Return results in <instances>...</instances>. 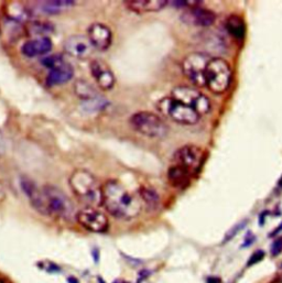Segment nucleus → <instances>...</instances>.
<instances>
[{
	"label": "nucleus",
	"mask_w": 282,
	"mask_h": 283,
	"mask_svg": "<svg viewBox=\"0 0 282 283\" xmlns=\"http://www.w3.org/2000/svg\"><path fill=\"white\" fill-rule=\"evenodd\" d=\"M246 225H247V221H244V222H241L239 224H237V225L235 226V227L231 228L228 233L226 234L225 238H224V243H227V242H229L230 239H233L235 236H236L239 233V231H241Z\"/></svg>",
	"instance_id": "a878e982"
},
{
	"label": "nucleus",
	"mask_w": 282,
	"mask_h": 283,
	"mask_svg": "<svg viewBox=\"0 0 282 283\" xmlns=\"http://www.w3.org/2000/svg\"><path fill=\"white\" fill-rule=\"evenodd\" d=\"M231 67L228 62L222 57H212L205 72V85L216 95L224 94L230 85Z\"/></svg>",
	"instance_id": "20e7f679"
},
{
	"label": "nucleus",
	"mask_w": 282,
	"mask_h": 283,
	"mask_svg": "<svg viewBox=\"0 0 282 283\" xmlns=\"http://www.w3.org/2000/svg\"><path fill=\"white\" fill-rule=\"evenodd\" d=\"M63 49L65 53L78 60H85L93 53V48L87 37L84 36H71L63 43Z\"/></svg>",
	"instance_id": "f8f14e48"
},
{
	"label": "nucleus",
	"mask_w": 282,
	"mask_h": 283,
	"mask_svg": "<svg viewBox=\"0 0 282 283\" xmlns=\"http://www.w3.org/2000/svg\"><path fill=\"white\" fill-rule=\"evenodd\" d=\"M62 61H64V57H63L61 54H53V56L45 57L43 60H42V64L45 67H48L49 70H51L56 65L60 64Z\"/></svg>",
	"instance_id": "b1692460"
},
{
	"label": "nucleus",
	"mask_w": 282,
	"mask_h": 283,
	"mask_svg": "<svg viewBox=\"0 0 282 283\" xmlns=\"http://www.w3.org/2000/svg\"><path fill=\"white\" fill-rule=\"evenodd\" d=\"M102 205L118 219H132L141 212V203L117 180H108L102 185Z\"/></svg>",
	"instance_id": "f257e3e1"
},
{
	"label": "nucleus",
	"mask_w": 282,
	"mask_h": 283,
	"mask_svg": "<svg viewBox=\"0 0 282 283\" xmlns=\"http://www.w3.org/2000/svg\"><path fill=\"white\" fill-rule=\"evenodd\" d=\"M129 124L133 130L142 136L162 139L169 132L168 125L160 116L151 112H139L130 117Z\"/></svg>",
	"instance_id": "39448f33"
},
{
	"label": "nucleus",
	"mask_w": 282,
	"mask_h": 283,
	"mask_svg": "<svg viewBox=\"0 0 282 283\" xmlns=\"http://www.w3.org/2000/svg\"><path fill=\"white\" fill-rule=\"evenodd\" d=\"M77 223L86 230L92 233H106L109 228L108 217L96 208H84L75 214Z\"/></svg>",
	"instance_id": "1a4fd4ad"
},
{
	"label": "nucleus",
	"mask_w": 282,
	"mask_h": 283,
	"mask_svg": "<svg viewBox=\"0 0 282 283\" xmlns=\"http://www.w3.org/2000/svg\"><path fill=\"white\" fill-rule=\"evenodd\" d=\"M206 283H222V281H221L220 278L208 277L207 279H206Z\"/></svg>",
	"instance_id": "7c9ffc66"
},
{
	"label": "nucleus",
	"mask_w": 282,
	"mask_h": 283,
	"mask_svg": "<svg viewBox=\"0 0 282 283\" xmlns=\"http://www.w3.org/2000/svg\"><path fill=\"white\" fill-rule=\"evenodd\" d=\"M127 9L134 14H146V12H159L166 7L169 1L167 0H129L124 1Z\"/></svg>",
	"instance_id": "f3484780"
},
{
	"label": "nucleus",
	"mask_w": 282,
	"mask_h": 283,
	"mask_svg": "<svg viewBox=\"0 0 282 283\" xmlns=\"http://www.w3.org/2000/svg\"><path fill=\"white\" fill-rule=\"evenodd\" d=\"M171 97L180 103L187 105V106L192 107L200 116L206 115L212 108L208 97H206L195 88L188 86H178L173 88Z\"/></svg>",
	"instance_id": "6e6552de"
},
{
	"label": "nucleus",
	"mask_w": 282,
	"mask_h": 283,
	"mask_svg": "<svg viewBox=\"0 0 282 283\" xmlns=\"http://www.w3.org/2000/svg\"><path fill=\"white\" fill-rule=\"evenodd\" d=\"M139 194H140L142 202L145 203L147 208L150 212H157L160 208V206H161V200H160L159 194L153 189L148 187H141L140 189H139Z\"/></svg>",
	"instance_id": "4be33fe9"
},
{
	"label": "nucleus",
	"mask_w": 282,
	"mask_h": 283,
	"mask_svg": "<svg viewBox=\"0 0 282 283\" xmlns=\"http://www.w3.org/2000/svg\"><path fill=\"white\" fill-rule=\"evenodd\" d=\"M181 20L188 25L207 28L215 23L216 15L212 10L197 6L190 8V9H185L181 15Z\"/></svg>",
	"instance_id": "9b49d317"
},
{
	"label": "nucleus",
	"mask_w": 282,
	"mask_h": 283,
	"mask_svg": "<svg viewBox=\"0 0 282 283\" xmlns=\"http://www.w3.org/2000/svg\"><path fill=\"white\" fill-rule=\"evenodd\" d=\"M87 38L92 46L98 51H106L113 42V33L107 25L93 23L87 30Z\"/></svg>",
	"instance_id": "4468645a"
},
{
	"label": "nucleus",
	"mask_w": 282,
	"mask_h": 283,
	"mask_svg": "<svg viewBox=\"0 0 282 283\" xmlns=\"http://www.w3.org/2000/svg\"><path fill=\"white\" fill-rule=\"evenodd\" d=\"M279 185H280V187H282V177H281V180L279 181Z\"/></svg>",
	"instance_id": "72a5a7b5"
},
{
	"label": "nucleus",
	"mask_w": 282,
	"mask_h": 283,
	"mask_svg": "<svg viewBox=\"0 0 282 283\" xmlns=\"http://www.w3.org/2000/svg\"><path fill=\"white\" fill-rule=\"evenodd\" d=\"M191 173L184 168L173 164L168 171V180L169 183L175 189H185L190 184Z\"/></svg>",
	"instance_id": "a211bd4d"
},
{
	"label": "nucleus",
	"mask_w": 282,
	"mask_h": 283,
	"mask_svg": "<svg viewBox=\"0 0 282 283\" xmlns=\"http://www.w3.org/2000/svg\"><path fill=\"white\" fill-rule=\"evenodd\" d=\"M74 91L78 98L83 101V104L88 103V101H92L100 97V95L98 94L97 91L95 90L94 86H92L90 83L84 81V79H78V81L75 82Z\"/></svg>",
	"instance_id": "412c9836"
},
{
	"label": "nucleus",
	"mask_w": 282,
	"mask_h": 283,
	"mask_svg": "<svg viewBox=\"0 0 282 283\" xmlns=\"http://www.w3.org/2000/svg\"><path fill=\"white\" fill-rule=\"evenodd\" d=\"M157 109L163 116L170 117L172 120L180 125L192 126L199 122L201 116L194 109L187 106L172 97H166L157 103Z\"/></svg>",
	"instance_id": "423d86ee"
},
{
	"label": "nucleus",
	"mask_w": 282,
	"mask_h": 283,
	"mask_svg": "<svg viewBox=\"0 0 282 283\" xmlns=\"http://www.w3.org/2000/svg\"><path fill=\"white\" fill-rule=\"evenodd\" d=\"M0 283H3V281L1 280V279H0Z\"/></svg>",
	"instance_id": "f704fd0d"
},
{
	"label": "nucleus",
	"mask_w": 282,
	"mask_h": 283,
	"mask_svg": "<svg viewBox=\"0 0 282 283\" xmlns=\"http://www.w3.org/2000/svg\"><path fill=\"white\" fill-rule=\"evenodd\" d=\"M264 258V251L263 250H257L252 253L249 260L247 261V267H250V265H254L256 264H258Z\"/></svg>",
	"instance_id": "bb28decb"
},
{
	"label": "nucleus",
	"mask_w": 282,
	"mask_h": 283,
	"mask_svg": "<svg viewBox=\"0 0 282 283\" xmlns=\"http://www.w3.org/2000/svg\"><path fill=\"white\" fill-rule=\"evenodd\" d=\"M74 69L69 62L65 60L62 61L60 64H57L50 70L48 77H46V83L50 86H57L66 84L73 78Z\"/></svg>",
	"instance_id": "dca6fc26"
},
{
	"label": "nucleus",
	"mask_w": 282,
	"mask_h": 283,
	"mask_svg": "<svg viewBox=\"0 0 282 283\" xmlns=\"http://www.w3.org/2000/svg\"><path fill=\"white\" fill-rule=\"evenodd\" d=\"M281 231H282V223L280 224V225H279V226H278V227L276 228V229H275V230H273V231H272V233L270 234V237H273V236H276L277 234H279V233H281Z\"/></svg>",
	"instance_id": "473e14b6"
},
{
	"label": "nucleus",
	"mask_w": 282,
	"mask_h": 283,
	"mask_svg": "<svg viewBox=\"0 0 282 283\" xmlns=\"http://www.w3.org/2000/svg\"><path fill=\"white\" fill-rule=\"evenodd\" d=\"M5 151H6V141L5 138H3L2 132H0V155L5 153Z\"/></svg>",
	"instance_id": "c756f323"
},
{
	"label": "nucleus",
	"mask_w": 282,
	"mask_h": 283,
	"mask_svg": "<svg viewBox=\"0 0 282 283\" xmlns=\"http://www.w3.org/2000/svg\"><path fill=\"white\" fill-rule=\"evenodd\" d=\"M282 252V237L277 238L271 245V255L273 257L279 256Z\"/></svg>",
	"instance_id": "cd10ccee"
},
{
	"label": "nucleus",
	"mask_w": 282,
	"mask_h": 283,
	"mask_svg": "<svg viewBox=\"0 0 282 283\" xmlns=\"http://www.w3.org/2000/svg\"><path fill=\"white\" fill-rule=\"evenodd\" d=\"M6 196V192H5V188H3V184L1 181H0V201H2L3 198Z\"/></svg>",
	"instance_id": "2f4dec72"
},
{
	"label": "nucleus",
	"mask_w": 282,
	"mask_h": 283,
	"mask_svg": "<svg viewBox=\"0 0 282 283\" xmlns=\"http://www.w3.org/2000/svg\"><path fill=\"white\" fill-rule=\"evenodd\" d=\"M38 212L45 216L70 219L74 215V205L66 194L56 187H44Z\"/></svg>",
	"instance_id": "f03ea898"
},
{
	"label": "nucleus",
	"mask_w": 282,
	"mask_h": 283,
	"mask_svg": "<svg viewBox=\"0 0 282 283\" xmlns=\"http://www.w3.org/2000/svg\"><path fill=\"white\" fill-rule=\"evenodd\" d=\"M27 30L31 36L37 38L46 37L48 33H51L54 30V27L48 22H40V21H32L27 24Z\"/></svg>",
	"instance_id": "5701e85b"
},
{
	"label": "nucleus",
	"mask_w": 282,
	"mask_h": 283,
	"mask_svg": "<svg viewBox=\"0 0 282 283\" xmlns=\"http://www.w3.org/2000/svg\"><path fill=\"white\" fill-rule=\"evenodd\" d=\"M172 5L178 8H185V9H190L193 7L201 6L203 1H197V0H182V1H171Z\"/></svg>",
	"instance_id": "393cba45"
},
{
	"label": "nucleus",
	"mask_w": 282,
	"mask_h": 283,
	"mask_svg": "<svg viewBox=\"0 0 282 283\" xmlns=\"http://www.w3.org/2000/svg\"><path fill=\"white\" fill-rule=\"evenodd\" d=\"M255 240H256V237L254 236V234L250 233V231H249V233H247V235L245 236V240H244L242 247L246 248V247L251 246V245L255 243Z\"/></svg>",
	"instance_id": "c85d7f7f"
},
{
	"label": "nucleus",
	"mask_w": 282,
	"mask_h": 283,
	"mask_svg": "<svg viewBox=\"0 0 282 283\" xmlns=\"http://www.w3.org/2000/svg\"><path fill=\"white\" fill-rule=\"evenodd\" d=\"M75 5V1L70 0H56V1H40L39 9L45 15H58L69 10Z\"/></svg>",
	"instance_id": "aec40b11"
},
{
	"label": "nucleus",
	"mask_w": 282,
	"mask_h": 283,
	"mask_svg": "<svg viewBox=\"0 0 282 283\" xmlns=\"http://www.w3.org/2000/svg\"><path fill=\"white\" fill-rule=\"evenodd\" d=\"M52 40L49 37L35 38V39L24 42L22 48H21V52L28 57H36L48 54L52 50Z\"/></svg>",
	"instance_id": "2eb2a0df"
},
{
	"label": "nucleus",
	"mask_w": 282,
	"mask_h": 283,
	"mask_svg": "<svg viewBox=\"0 0 282 283\" xmlns=\"http://www.w3.org/2000/svg\"><path fill=\"white\" fill-rule=\"evenodd\" d=\"M90 70L95 82L100 90L111 91L115 86L116 78L113 71L106 63L102 60H93L90 64Z\"/></svg>",
	"instance_id": "ddd939ff"
},
{
	"label": "nucleus",
	"mask_w": 282,
	"mask_h": 283,
	"mask_svg": "<svg viewBox=\"0 0 282 283\" xmlns=\"http://www.w3.org/2000/svg\"><path fill=\"white\" fill-rule=\"evenodd\" d=\"M204 161V151L195 145H187L175 152L173 162L188 170L191 174H194L200 170Z\"/></svg>",
	"instance_id": "9d476101"
},
{
	"label": "nucleus",
	"mask_w": 282,
	"mask_h": 283,
	"mask_svg": "<svg viewBox=\"0 0 282 283\" xmlns=\"http://www.w3.org/2000/svg\"><path fill=\"white\" fill-rule=\"evenodd\" d=\"M69 184L75 195L88 206L102 205V185L90 171L75 170L70 176Z\"/></svg>",
	"instance_id": "7ed1b4c3"
},
{
	"label": "nucleus",
	"mask_w": 282,
	"mask_h": 283,
	"mask_svg": "<svg viewBox=\"0 0 282 283\" xmlns=\"http://www.w3.org/2000/svg\"><path fill=\"white\" fill-rule=\"evenodd\" d=\"M226 30L237 42H242L246 36V24L241 16L231 15L226 20Z\"/></svg>",
	"instance_id": "6ab92c4d"
},
{
	"label": "nucleus",
	"mask_w": 282,
	"mask_h": 283,
	"mask_svg": "<svg viewBox=\"0 0 282 283\" xmlns=\"http://www.w3.org/2000/svg\"><path fill=\"white\" fill-rule=\"evenodd\" d=\"M210 58L212 57L206 53L194 52L188 54V56L183 58L182 64H181L185 77L196 86L199 87L206 86L205 72Z\"/></svg>",
	"instance_id": "0eeeda50"
}]
</instances>
